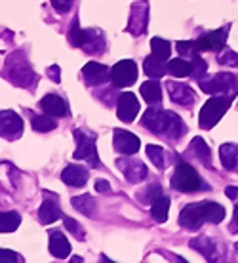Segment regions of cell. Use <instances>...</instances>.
<instances>
[{
    "label": "cell",
    "instance_id": "6da1fadb",
    "mask_svg": "<svg viewBox=\"0 0 238 263\" xmlns=\"http://www.w3.org/2000/svg\"><path fill=\"white\" fill-rule=\"evenodd\" d=\"M225 217V208L219 202L204 200V202L187 204L179 214V223L181 227L196 231L202 227V223H221Z\"/></svg>",
    "mask_w": 238,
    "mask_h": 263
},
{
    "label": "cell",
    "instance_id": "7a4b0ae2",
    "mask_svg": "<svg viewBox=\"0 0 238 263\" xmlns=\"http://www.w3.org/2000/svg\"><path fill=\"white\" fill-rule=\"evenodd\" d=\"M232 98L234 96H231V93H219V96H213V98L208 99L199 117L200 128L202 130H212L213 126L221 120V117L227 112V109L231 107Z\"/></svg>",
    "mask_w": 238,
    "mask_h": 263
},
{
    "label": "cell",
    "instance_id": "3957f363",
    "mask_svg": "<svg viewBox=\"0 0 238 263\" xmlns=\"http://www.w3.org/2000/svg\"><path fill=\"white\" fill-rule=\"evenodd\" d=\"M200 90L210 96H219V93H234L238 92V79L232 72H217L213 77H202L199 79Z\"/></svg>",
    "mask_w": 238,
    "mask_h": 263
},
{
    "label": "cell",
    "instance_id": "277c9868",
    "mask_svg": "<svg viewBox=\"0 0 238 263\" xmlns=\"http://www.w3.org/2000/svg\"><path fill=\"white\" fill-rule=\"evenodd\" d=\"M172 187L179 193H196L202 187H206V183L200 179L199 172L194 170L191 164L179 162L172 176Z\"/></svg>",
    "mask_w": 238,
    "mask_h": 263
},
{
    "label": "cell",
    "instance_id": "5b68a950",
    "mask_svg": "<svg viewBox=\"0 0 238 263\" xmlns=\"http://www.w3.org/2000/svg\"><path fill=\"white\" fill-rule=\"evenodd\" d=\"M6 77L10 80H12L13 84L17 86H23V88H27V86H31L33 82H36L38 80V77L33 72V69L29 67V63H27V60L21 55V53H13L12 58L8 60L6 63Z\"/></svg>",
    "mask_w": 238,
    "mask_h": 263
},
{
    "label": "cell",
    "instance_id": "8992f818",
    "mask_svg": "<svg viewBox=\"0 0 238 263\" xmlns=\"http://www.w3.org/2000/svg\"><path fill=\"white\" fill-rule=\"evenodd\" d=\"M74 139H76V151H74V160H88L90 166L101 168L97 149H95V138L88 136L86 132L74 130Z\"/></svg>",
    "mask_w": 238,
    "mask_h": 263
},
{
    "label": "cell",
    "instance_id": "52a82bcc",
    "mask_svg": "<svg viewBox=\"0 0 238 263\" xmlns=\"http://www.w3.org/2000/svg\"><path fill=\"white\" fill-rule=\"evenodd\" d=\"M172 115H173L172 111H164L158 105H151L145 111V115H143L141 124L145 126L147 130H151L152 134L166 136L168 128H170V122H172Z\"/></svg>",
    "mask_w": 238,
    "mask_h": 263
},
{
    "label": "cell",
    "instance_id": "ba28073f",
    "mask_svg": "<svg viewBox=\"0 0 238 263\" xmlns=\"http://www.w3.org/2000/svg\"><path fill=\"white\" fill-rule=\"evenodd\" d=\"M227 33H229V25L221 27L217 31L202 34L200 39L194 40V50L196 53L200 52H221L225 48L227 42Z\"/></svg>",
    "mask_w": 238,
    "mask_h": 263
},
{
    "label": "cell",
    "instance_id": "9c48e42d",
    "mask_svg": "<svg viewBox=\"0 0 238 263\" xmlns=\"http://www.w3.org/2000/svg\"><path fill=\"white\" fill-rule=\"evenodd\" d=\"M111 80L116 88H128L137 80V65L132 60H122L111 69Z\"/></svg>",
    "mask_w": 238,
    "mask_h": 263
},
{
    "label": "cell",
    "instance_id": "30bf717a",
    "mask_svg": "<svg viewBox=\"0 0 238 263\" xmlns=\"http://www.w3.org/2000/svg\"><path fill=\"white\" fill-rule=\"evenodd\" d=\"M147 23H149V4H147V0L135 2L132 6V12H130V20H128L126 31L139 36V34H143L147 31Z\"/></svg>",
    "mask_w": 238,
    "mask_h": 263
},
{
    "label": "cell",
    "instance_id": "8fae6325",
    "mask_svg": "<svg viewBox=\"0 0 238 263\" xmlns=\"http://www.w3.org/2000/svg\"><path fill=\"white\" fill-rule=\"evenodd\" d=\"M23 134V120L13 111L0 112V138L17 139Z\"/></svg>",
    "mask_w": 238,
    "mask_h": 263
},
{
    "label": "cell",
    "instance_id": "7c38bea8",
    "mask_svg": "<svg viewBox=\"0 0 238 263\" xmlns=\"http://www.w3.org/2000/svg\"><path fill=\"white\" fill-rule=\"evenodd\" d=\"M116 166H118L120 172L126 176V179L132 181V183L143 181L147 178V166L141 160H135V158H118Z\"/></svg>",
    "mask_w": 238,
    "mask_h": 263
},
{
    "label": "cell",
    "instance_id": "4fadbf2b",
    "mask_svg": "<svg viewBox=\"0 0 238 263\" xmlns=\"http://www.w3.org/2000/svg\"><path fill=\"white\" fill-rule=\"evenodd\" d=\"M113 143L114 149L122 155H135L141 147V141H139L137 136H133L132 132H126V130H114L113 136Z\"/></svg>",
    "mask_w": 238,
    "mask_h": 263
},
{
    "label": "cell",
    "instance_id": "5bb4252c",
    "mask_svg": "<svg viewBox=\"0 0 238 263\" xmlns=\"http://www.w3.org/2000/svg\"><path fill=\"white\" fill-rule=\"evenodd\" d=\"M139 112V101L132 92L118 96V119L122 122H133Z\"/></svg>",
    "mask_w": 238,
    "mask_h": 263
},
{
    "label": "cell",
    "instance_id": "9a60e30c",
    "mask_svg": "<svg viewBox=\"0 0 238 263\" xmlns=\"http://www.w3.org/2000/svg\"><path fill=\"white\" fill-rule=\"evenodd\" d=\"M166 88H168V93H170L172 101H173V103H177V105L191 107L192 103H194V99H196L194 92H192L187 84H181V82H172V80H170V82L166 84Z\"/></svg>",
    "mask_w": 238,
    "mask_h": 263
},
{
    "label": "cell",
    "instance_id": "2e32d148",
    "mask_svg": "<svg viewBox=\"0 0 238 263\" xmlns=\"http://www.w3.org/2000/svg\"><path fill=\"white\" fill-rule=\"evenodd\" d=\"M82 74H84V79H86L88 84H92V86L105 84L107 80H111V71H109L105 65L95 63V61L86 63L84 69H82Z\"/></svg>",
    "mask_w": 238,
    "mask_h": 263
},
{
    "label": "cell",
    "instance_id": "e0dca14e",
    "mask_svg": "<svg viewBox=\"0 0 238 263\" xmlns=\"http://www.w3.org/2000/svg\"><path fill=\"white\" fill-rule=\"evenodd\" d=\"M48 237H50L48 238V248H50L52 256H55L57 259H65L71 254V244L61 231H50Z\"/></svg>",
    "mask_w": 238,
    "mask_h": 263
},
{
    "label": "cell",
    "instance_id": "ac0fdd59",
    "mask_svg": "<svg viewBox=\"0 0 238 263\" xmlns=\"http://www.w3.org/2000/svg\"><path fill=\"white\" fill-rule=\"evenodd\" d=\"M40 107L46 115H52V117H67L69 115V107H67L65 99H61L55 93L44 96V99L40 101Z\"/></svg>",
    "mask_w": 238,
    "mask_h": 263
},
{
    "label": "cell",
    "instance_id": "d6986e66",
    "mask_svg": "<svg viewBox=\"0 0 238 263\" xmlns=\"http://www.w3.org/2000/svg\"><path fill=\"white\" fill-rule=\"evenodd\" d=\"M61 179H63V183L71 185V187H82L88 181V170L84 166L71 164L63 170Z\"/></svg>",
    "mask_w": 238,
    "mask_h": 263
},
{
    "label": "cell",
    "instance_id": "ffe728a7",
    "mask_svg": "<svg viewBox=\"0 0 238 263\" xmlns=\"http://www.w3.org/2000/svg\"><path fill=\"white\" fill-rule=\"evenodd\" d=\"M60 217H63V214H61V208L57 206V202H55V197L46 198L38 210L40 223L50 225V223H53V221H57Z\"/></svg>",
    "mask_w": 238,
    "mask_h": 263
},
{
    "label": "cell",
    "instance_id": "44dd1931",
    "mask_svg": "<svg viewBox=\"0 0 238 263\" xmlns=\"http://www.w3.org/2000/svg\"><path fill=\"white\" fill-rule=\"evenodd\" d=\"M143 71L151 79H162L168 72V65H164V60H160L158 55L152 53V55L145 58V61H143Z\"/></svg>",
    "mask_w": 238,
    "mask_h": 263
},
{
    "label": "cell",
    "instance_id": "7402d4cb",
    "mask_svg": "<svg viewBox=\"0 0 238 263\" xmlns=\"http://www.w3.org/2000/svg\"><path fill=\"white\" fill-rule=\"evenodd\" d=\"M219 158L225 170H234L238 160V143H223L219 147Z\"/></svg>",
    "mask_w": 238,
    "mask_h": 263
},
{
    "label": "cell",
    "instance_id": "603a6c76",
    "mask_svg": "<svg viewBox=\"0 0 238 263\" xmlns=\"http://www.w3.org/2000/svg\"><path fill=\"white\" fill-rule=\"evenodd\" d=\"M82 50H86V52H90V53L103 52V50H105V39H103L101 31H95V29H86V42H84Z\"/></svg>",
    "mask_w": 238,
    "mask_h": 263
},
{
    "label": "cell",
    "instance_id": "cb8c5ba5",
    "mask_svg": "<svg viewBox=\"0 0 238 263\" xmlns=\"http://www.w3.org/2000/svg\"><path fill=\"white\" fill-rule=\"evenodd\" d=\"M141 96L145 99L149 105H158L160 99H162V90L156 80H147L141 84Z\"/></svg>",
    "mask_w": 238,
    "mask_h": 263
},
{
    "label": "cell",
    "instance_id": "d4e9b609",
    "mask_svg": "<svg viewBox=\"0 0 238 263\" xmlns=\"http://www.w3.org/2000/svg\"><path fill=\"white\" fill-rule=\"evenodd\" d=\"M168 212H170V198L168 197H158L154 202L151 204V216L158 221V223H164L168 219Z\"/></svg>",
    "mask_w": 238,
    "mask_h": 263
},
{
    "label": "cell",
    "instance_id": "484cf974",
    "mask_svg": "<svg viewBox=\"0 0 238 263\" xmlns=\"http://www.w3.org/2000/svg\"><path fill=\"white\" fill-rule=\"evenodd\" d=\"M168 72H172L173 77L183 79V77H191L192 72V63L183 60V58H175V60L168 61Z\"/></svg>",
    "mask_w": 238,
    "mask_h": 263
},
{
    "label": "cell",
    "instance_id": "4316f807",
    "mask_svg": "<svg viewBox=\"0 0 238 263\" xmlns=\"http://www.w3.org/2000/svg\"><path fill=\"white\" fill-rule=\"evenodd\" d=\"M19 223L21 216L17 212H0V233H13Z\"/></svg>",
    "mask_w": 238,
    "mask_h": 263
},
{
    "label": "cell",
    "instance_id": "83f0119b",
    "mask_svg": "<svg viewBox=\"0 0 238 263\" xmlns=\"http://www.w3.org/2000/svg\"><path fill=\"white\" fill-rule=\"evenodd\" d=\"M73 206L80 214H84L88 217L95 216V200H93L90 195H82V197H74L73 198Z\"/></svg>",
    "mask_w": 238,
    "mask_h": 263
},
{
    "label": "cell",
    "instance_id": "f1b7e54d",
    "mask_svg": "<svg viewBox=\"0 0 238 263\" xmlns=\"http://www.w3.org/2000/svg\"><path fill=\"white\" fill-rule=\"evenodd\" d=\"M191 246L194 250H199L200 254L208 259H213V252H215V244L210 237H199V238H192Z\"/></svg>",
    "mask_w": 238,
    "mask_h": 263
},
{
    "label": "cell",
    "instance_id": "f546056e",
    "mask_svg": "<svg viewBox=\"0 0 238 263\" xmlns=\"http://www.w3.org/2000/svg\"><path fill=\"white\" fill-rule=\"evenodd\" d=\"M31 124H33V130L36 132H52L57 128V122L52 119V117H46V115H34L31 119Z\"/></svg>",
    "mask_w": 238,
    "mask_h": 263
},
{
    "label": "cell",
    "instance_id": "4dcf8cb0",
    "mask_svg": "<svg viewBox=\"0 0 238 263\" xmlns=\"http://www.w3.org/2000/svg\"><path fill=\"white\" fill-rule=\"evenodd\" d=\"M69 42H71L74 48H82L84 46V42H86V29H80L78 20H74L73 25H71V31H69Z\"/></svg>",
    "mask_w": 238,
    "mask_h": 263
},
{
    "label": "cell",
    "instance_id": "1f68e13d",
    "mask_svg": "<svg viewBox=\"0 0 238 263\" xmlns=\"http://www.w3.org/2000/svg\"><path fill=\"white\" fill-rule=\"evenodd\" d=\"M191 149H192V153L200 158V160H204L206 166H210V158H212V155H210V149H208V145H206L204 139L194 138L192 139V143H191Z\"/></svg>",
    "mask_w": 238,
    "mask_h": 263
},
{
    "label": "cell",
    "instance_id": "d6a6232c",
    "mask_svg": "<svg viewBox=\"0 0 238 263\" xmlns=\"http://www.w3.org/2000/svg\"><path fill=\"white\" fill-rule=\"evenodd\" d=\"M151 48H152V53L158 55L160 60H164V61L170 58V52H172V44L164 39H158V36L151 40Z\"/></svg>",
    "mask_w": 238,
    "mask_h": 263
},
{
    "label": "cell",
    "instance_id": "836d02e7",
    "mask_svg": "<svg viewBox=\"0 0 238 263\" xmlns=\"http://www.w3.org/2000/svg\"><path fill=\"white\" fill-rule=\"evenodd\" d=\"M147 157L152 160V164L156 166V168H164L166 162H164V149L160 147V145H147Z\"/></svg>",
    "mask_w": 238,
    "mask_h": 263
},
{
    "label": "cell",
    "instance_id": "e575fe53",
    "mask_svg": "<svg viewBox=\"0 0 238 263\" xmlns=\"http://www.w3.org/2000/svg\"><path fill=\"white\" fill-rule=\"evenodd\" d=\"M158 197H162V187H160V183H152L147 187L143 195H139V200H141V202L152 204Z\"/></svg>",
    "mask_w": 238,
    "mask_h": 263
},
{
    "label": "cell",
    "instance_id": "d590c367",
    "mask_svg": "<svg viewBox=\"0 0 238 263\" xmlns=\"http://www.w3.org/2000/svg\"><path fill=\"white\" fill-rule=\"evenodd\" d=\"M192 72H191V77L192 79H202V77H204L206 74V71H208V63H206L204 60H202V58H200L199 53H196V55H192Z\"/></svg>",
    "mask_w": 238,
    "mask_h": 263
},
{
    "label": "cell",
    "instance_id": "8d00e7d4",
    "mask_svg": "<svg viewBox=\"0 0 238 263\" xmlns=\"http://www.w3.org/2000/svg\"><path fill=\"white\" fill-rule=\"evenodd\" d=\"M217 63L219 65H227V67H236L238 65V53L232 52V50H221V53H217Z\"/></svg>",
    "mask_w": 238,
    "mask_h": 263
},
{
    "label": "cell",
    "instance_id": "74e56055",
    "mask_svg": "<svg viewBox=\"0 0 238 263\" xmlns=\"http://www.w3.org/2000/svg\"><path fill=\"white\" fill-rule=\"evenodd\" d=\"M63 223H65L67 229L71 231V233H73V235L76 238H78V240H86V237H84V229H82V227H80V225L76 223V221H74L73 217L63 216Z\"/></svg>",
    "mask_w": 238,
    "mask_h": 263
},
{
    "label": "cell",
    "instance_id": "f35d334b",
    "mask_svg": "<svg viewBox=\"0 0 238 263\" xmlns=\"http://www.w3.org/2000/svg\"><path fill=\"white\" fill-rule=\"evenodd\" d=\"M177 52L181 55H196V50H194V40H179L177 44Z\"/></svg>",
    "mask_w": 238,
    "mask_h": 263
},
{
    "label": "cell",
    "instance_id": "ab89813d",
    "mask_svg": "<svg viewBox=\"0 0 238 263\" xmlns=\"http://www.w3.org/2000/svg\"><path fill=\"white\" fill-rule=\"evenodd\" d=\"M2 261H23V257H21L17 252H12V250L2 248V250H0V263H2Z\"/></svg>",
    "mask_w": 238,
    "mask_h": 263
},
{
    "label": "cell",
    "instance_id": "60d3db41",
    "mask_svg": "<svg viewBox=\"0 0 238 263\" xmlns=\"http://www.w3.org/2000/svg\"><path fill=\"white\" fill-rule=\"evenodd\" d=\"M74 0H52V6L55 8V12L57 13H65L69 12V8L73 6Z\"/></svg>",
    "mask_w": 238,
    "mask_h": 263
},
{
    "label": "cell",
    "instance_id": "b9f144b4",
    "mask_svg": "<svg viewBox=\"0 0 238 263\" xmlns=\"http://www.w3.org/2000/svg\"><path fill=\"white\" fill-rule=\"evenodd\" d=\"M60 72H61V69L57 65H52L50 69H48V79H52L55 84H60Z\"/></svg>",
    "mask_w": 238,
    "mask_h": 263
},
{
    "label": "cell",
    "instance_id": "7bdbcfd3",
    "mask_svg": "<svg viewBox=\"0 0 238 263\" xmlns=\"http://www.w3.org/2000/svg\"><path fill=\"white\" fill-rule=\"evenodd\" d=\"M95 191H100V193H109V191H111V185L107 183L105 179H97V181H95Z\"/></svg>",
    "mask_w": 238,
    "mask_h": 263
},
{
    "label": "cell",
    "instance_id": "ee69618b",
    "mask_svg": "<svg viewBox=\"0 0 238 263\" xmlns=\"http://www.w3.org/2000/svg\"><path fill=\"white\" fill-rule=\"evenodd\" d=\"M225 195H227L229 198H231V200L238 198V187H232V185H229V187L225 189Z\"/></svg>",
    "mask_w": 238,
    "mask_h": 263
},
{
    "label": "cell",
    "instance_id": "f6af8a7d",
    "mask_svg": "<svg viewBox=\"0 0 238 263\" xmlns=\"http://www.w3.org/2000/svg\"><path fill=\"white\" fill-rule=\"evenodd\" d=\"M234 221H236V227H238V204L234 206Z\"/></svg>",
    "mask_w": 238,
    "mask_h": 263
},
{
    "label": "cell",
    "instance_id": "bcb514c9",
    "mask_svg": "<svg viewBox=\"0 0 238 263\" xmlns=\"http://www.w3.org/2000/svg\"><path fill=\"white\" fill-rule=\"evenodd\" d=\"M236 252H238V242H236Z\"/></svg>",
    "mask_w": 238,
    "mask_h": 263
}]
</instances>
